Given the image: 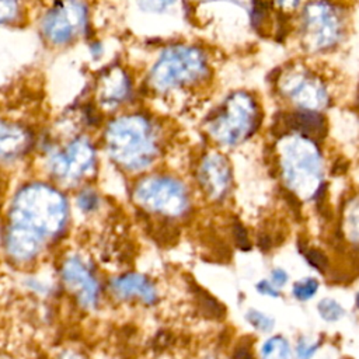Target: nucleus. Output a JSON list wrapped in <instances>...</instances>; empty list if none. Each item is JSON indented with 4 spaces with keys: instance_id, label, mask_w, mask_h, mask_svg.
<instances>
[{
    "instance_id": "1a4fd4ad",
    "label": "nucleus",
    "mask_w": 359,
    "mask_h": 359,
    "mask_svg": "<svg viewBox=\"0 0 359 359\" xmlns=\"http://www.w3.org/2000/svg\"><path fill=\"white\" fill-rule=\"evenodd\" d=\"M264 359H289V345L281 337L268 340L262 347Z\"/></svg>"
},
{
    "instance_id": "7ed1b4c3",
    "label": "nucleus",
    "mask_w": 359,
    "mask_h": 359,
    "mask_svg": "<svg viewBox=\"0 0 359 359\" xmlns=\"http://www.w3.org/2000/svg\"><path fill=\"white\" fill-rule=\"evenodd\" d=\"M298 13V41L304 54L324 55L345 41L347 13L334 0H309Z\"/></svg>"
},
{
    "instance_id": "2eb2a0df",
    "label": "nucleus",
    "mask_w": 359,
    "mask_h": 359,
    "mask_svg": "<svg viewBox=\"0 0 359 359\" xmlns=\"http://www.w3.org/2000/svg\"><path fill=\"white\" fill-rule=\"evenodd\" d=\"M233 235H235V240L237 243V246L242 250H250V242H249V235L247 231L243 228L242 223H235L233 226Z\"/></svg>"
},
{
    "instance_id": "9b49d317",
    "label": "nucleus",
    "mask_w": 359,
    "mask_h": 359,
    "mask_svg": "<svg viewBox=\"0 0 359 359\" xmlns=\"http://www.w3.org/2000/svg\"><path fill=\"white\" fill-rule=\"evenodd\" d=\"M246 319L249 320V323L261 331H271L274 327V320L271 318L265 316L264 313L257 311V310H249V313L246 314Z\"/></svg>"
},
{
    "instance_id": "9d476101",
    "label": "nucleus",
    "mask_w": 359,
    "mask_h": 359,
    "mask_svg": "<svg viewBox=\"0 0 359 359\" xmlns=\"http://www.w3.org/2000/svg\"><path fill=\"white\" fill-rule=\"evenodd\" d=\"M319 311L326 322H337L344 316V309L333 299H324L319 303Z\"/></svg>"
},
{
    "instance_id": "f8f14e48",
    "label": "nucleus",
    "mask_w": 359,
    "mask_h": 359,
    "mask_svg": "<svg viewBox=\"0 0 359 359\" xmlns=\"http://www.w3.org/2000/svg\"><path fill=\"white\" fill-rule=\"evenodd\" d=\"M318 288H319L318 280L307 278V280H303V281L295 284V287H293V295H295L299 300H307V299H310L311 296H314V293H316Z\"/></svg>"
},
{
    "instance_id": "f03ea898",
    "label": "nucleus",
    "mask_w": 359,
    "mask_h": 359,
    "mask_svg": "<svg viewBox=\"0 0 359 359\" xmlns=\"http://www.w3.org/2000/svg\"><path fill=\"white\" fill-rule=\"evenodd\" d=\"M65 205L52 194H30L21 198L8 233V250L17 260L34 257L45 239L57 233L65 220Z\"/></svg>"
},
{
    "instance_id": "ddd939ff",
    "label": "nucleus",
    "mask_w": 359,
    "mask_h": 359,
    "mask_svg": "<svg viewBox=\"0 0 359 359\" xmlns=\"http://www.w3.org/2000/svg\"><path fill=\"white\" fill-rule=\"evenodd\" d=\"M306 2H309V0H269L271 6H274L281 14L296 13L303 8Z\"/></svg>"
},
{
    "instance_id": "20e7f679",
    "label": "nucleus",
    "mask_w": 359,
    "mask_h": 359,
    "mask_svg": "<svg viewBox=\"0 0 359 359\" xmlns=\"http://www.w3.org/2000/svg\"><path fill=\"white\" fill-rule=\"evenodd\" d=\"M274 87L278 97L291 110L323 114L333 104V95L326 77L306 64L292 62L280 68Z\"/></svg>"
},
{
    "instance_id": "4be33fe9",
    "label": "nucleus",
    "mask_w": 359,
    "mask_h": 359,
    "mask_svg": "<svg viewBox=\"0 0 359 359\" xmlns=\"http://www.w3.org/2000/svg\"><path fill=\"white\" fill-rule=\"evenodd\" d=\"M356 304H358V307H359V293L356 295Z\"/></svg>"
},
{
    "instance_id": "423d86ee",
    "label": "nucleus",
    "mask_w": 359,
    "mask_h": 359,
    "mask_svg": "<svg viewBox=\"0 0 359 359\" xmlns=\"http://www.w3.org/2000/svg\"><path fill=\"white\" fill-rule=\"evenodd\" d=\"M65 284L76 293L84 307H95L99 300V284L92 271L76 257L69 258L62 268Z\"/></svg>"
},
{
    "instance_id": "412c9836",
    "label": "nucleus",
    "mask_w": 359,
    "mask_h": 359,
    "mask_svg": "<svg viewBox=\"0 0 359 359\" xmlns=\"http://www.w3.org/2000/svg\"><path fill=\"white\" fill-rule=\"evenodd\" d=\"M62 359H83V358H80L77 353H73V352H66V353L62 356Z\"/></svg>"
},
{
    "instance_id": "a211bd4d",
    "label": "nucleus",
    "mask_w": 359,
    "mask_h": 359,
    "mask_svg": "<svg viewBox=\"0 0 359 359\" xmlns=\"http://www.w3.org/2000/svg\"><path fill=\"white\" fill-rule=\"evenodd\" d=\"M273 281H274V284L275 285H278V287H284L285 284H287V281H288V275H287V273L284 271V269H274V273H273Z\"/></svg>"
},
{
    "instance_id": "6e6552de",
    "label": "nucleus",
    "mask_w": 359,
    "mask_h": 359,
    "mask_svg": "<svg viewBox=\"0 0 359 359\" xmlns=\"http://www.w3.org/2000/svg\"><path fill=\"white\" fill-rule=\"evenodd\" d=\"M204 182L213 198H222L228 193L232 183V171L222 156H212L204 168Z\"/></svg>"
},
{
    "instance_id": "dca6fc26",
    "label": "nucleus",
    "mask_w": 359,
    "mask_h": 359,
    "mask_svg": "<svg viewBox=\"0 0 359 359\" xmlns=\"http://www.w3.org/2000/svg\"><path fill=\"white\" fill-rule=\"evenodd\" d=\"M318 345H310L307 347V344L304 341H300L298 345V356L299 359H310L311 355L316 352Z\"/></svg>"
},
{
    "instance_id": "6ab92c4d",
    "label": "nucleus",
    "mask_w": 359,
    "mask_h": 359,
    "mask_svg": "<svg viewBox=\"0 0 359 359\" xmlns=\"http://www.w3.org/2000/svg\"><path fill=\"white\" fill-rule=\"evenodd\" d=\"M258 246H260L264 251L269 250V249H271V237H269L268 235H261V236L258 237Z\"/></svg>"
},
{
    "instance_id": "f3484780",
    "label": "nucleus",
    "mask_w": 359,
    "mask_h": 359,
    "mask_svg": "<svg viewBox=\"0 0 359 359\" xmlns=\"http://www.w3.org/2000/svg\"><path fill=\"white\" fill-rule=\"evenodd\" d=\"M257 291L262 295H269V296H274V298H278L280 293L269 285L268 281H261L260 284H257Z\"/></svg>"
},
{
    "instance_id": "4468645a",
    "label": "nucleus",
    "mask_w": 359,
    "mask_h": 359,
    "mask_svg": "<svg viewBox=\"0 0 359 359\" xmlns=\"http://www.w3.org/2000/svg\"><path fill=\"white\" fill-rule=\"evenodd\" d=\"M306 260L307 262L318 269L320 273L327 271L329 268V260L326 257V254H323L320 250L316 249H311L309 251H306Z\"/></svg>"
},
{
    "instance_id": "aec40b11",
    "label": "nucleus",
    "mask_w": 359,
    "mask_h": 359,
    "mask_svg": "<svg viewBox=\"0 0 359 359\" xmlns=\"http://www.w3.org/2000/svg\"><path fill=\"white\" fill-rule=\"evenodd\" d=\"M235 358H236V359H254L253 355L250 353V351H249L246 347L239 348L237 352L235 353Z\"/></svg>"
},
{
    "instance_id": "0eeeda50",
    "label": "nucleus",
    "mask_w": 359,
    "mask_h": 359,
    "mask_svg": "<svg viewBox=\"0 0 359 359\" xmlns=\"http://www.w3.org/2000/svg\"><path fill=\"white\" fill-rule=\"evenodd\" d=\"M113 292L121 299L138 298L145 303H153L157 299L155 285L141 274H126L111 284Z\"/></svg>"
},
{
    "instance_id": "f257e3e1",
    "label": "nucleus",
    "mask_w": 359,
    "mask_h": 359,
    "mask_svg": "<svg viewBox=\"0 0 359 359\" xmlns=\"http://www.w3.org/2000/svg\"><path fill=\"white\" fill-rule=\"evenodd\" d=\"M278 173L288 194L320 201L326 190V160L320 142L300 133L277 137Z\"/></svg>"
},
{
    "instance_id": "39448f33",
    "label": "nucleus",
    "mask_w": 359,
    "mask_h": 359,
    "mask_svg": "<svg viewBox=\"0 0 359 359\" xmlns=\"http://www.w3.org/2000/svg\"><path fill=\"white\" fill-rule=\"evenodd\" d=\"M262 110L255 96L247 92L233 93L212 121L213 137L223 145L236 146L258 132Z\"/></svg>"
}]
</instances>
